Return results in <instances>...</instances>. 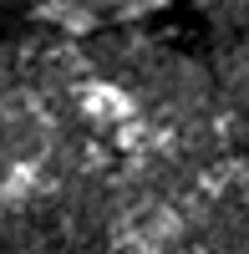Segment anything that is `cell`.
I'll list each match as a JSON object with an SVG mask.
<instances>
[{
  "label": "cell",
  "instance_id": "6da1fadb",
  "mask_svg": "<svg viewBox=\"0 0 249 254\" xmlns=\"http://www.w3.org/2000/svg\"><path fill=\"white\" fill-rule=\"evenodd\" d=\"M0 254H117L102 234L81 224H66V219H36L26 224V234H15Z\"/></svg>",
  "mask_w": 249,
  "mask_h": 254
}]
</instances>
